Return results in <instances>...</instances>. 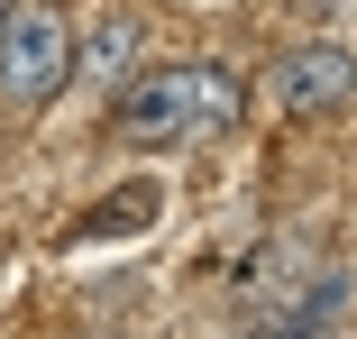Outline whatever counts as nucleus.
<instances>
[{
  "label": "nucleus",
  "instance_id": "1",
  "mask_svg": "<svg viewBox=\"0 0 357 339\" xmlns=\"http://www.w3.org/2000/svg\"><path fill=\"white\" fill-rule=\"evenodd\" d=\"M248 110V83L211 55H183V64H137V74L110 92V138L119 147H192V138H220Z\"/></svg>",
  "mask_w": 357,
  "mask_h": 339
},
{
  "label": "nucleus",
  "instance_id": "2",
  "mask_svg": "<svg viewBox=\"0 0 357 339\" xmlns=\"http://www.w3.org/2000/svg\"><path fill=\"white\" fill-rule=\"evenodd\" d=\"M64 83H74V28H64V10L19 0L10 37H0V101L10 110H46Z\"/></svg>",
  "mask_w": 357,
  "mask_h": 339
},
{
  "label": "nucleus",
  "instance_id": "3",
  "mask_svg": "<svg viewBox=\"0 0 357 339\" xmlns=\"http://www.w3.org/2000/svg\"><path fill=\"white\" fill-rule=\"evenodd\" d=\"M266 92L294 110V119H330V110L357 101V55L348 46H284L266 64Z\"/></svg>",
  "mask_w": 357,
  "mask_h": 339
},
{
  "label": "nucleus",
  "instance_id": "4",
  "mask_svg": "<svg viewBox=\"0 0 357 339\" xmlns=\"http://www.w3.org/2000/svg\"><path fill=\"white\" fill-rule=\"evenodd\" d=\"M137 55H147V19L137 10H92V28L74 37V83L83 92H119L137 74Z\"/></svg>",
  "mask_w": 357,
  "mask_h": 339
},
{
  "label": "nucleus",
  "instance_id": "5",
  "mask_svg": "<svg viewBox=\"0 0 357 339\" xmlns=\"http://www.w3.org/2000/svg\"><path fill=\"white\" fill-rule=\"evenodd\" d=\"M156 211H165V183H156V174H128V183H110V193L92 202V211H74V229H64V239H74V248H101V239L147 229Z\"/></svg>",
  "mask_w": 357,
  "mask_h": 339
},
{
  "label": "nucleus",
  "instance_id": "6",
  "mask_svg": "<svg viewBox=\"0 0 357 339\" xmlns=\"http://www.w3.org/2000/svg\"><path fill=\"white\" fill-rule=\"evenodd\" d=\"M10 19H19V0H0V37H10Z\"/></svg>",
  "mask_w": 357,
  "mask_h": 339
}]
</instances>
